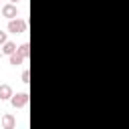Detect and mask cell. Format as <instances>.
I'll return each instance as SVG.
<instances>
[{
	"label": "cell",
	"mask_w": 129,
	"mask_h": 129,
	"mask_svg": "<svg viewBox=\"0 0 129 129\" xmlns=\"http://www.w3.org/2000/svg\"><path fill=\"white\" fill-rule=\"evenodd\" d=\"M26 30V20L24 18H12L10 22H8V32H12V34H22Z\"/></svg>",
	"instance_id": "1"
},
{
	"label": "cell",
	"mask_w": 129,
	"mask_h": 129,
	"mask_svg": "<svg viewBox=\"0 0 129 129\" xmlns=\"http://www.w3.org/2000/svg\"><path fill=\"white\" fill-rule=\"evenodd\" d=\"M28 99H30L28 93H16V95L10 97V103H12L14 109H20V107H26L28 105Z\"/></svg>",
	"instance_id": "2"
},
{
	"label": "cell",
	"mask_w": 129,
	"mask_h": 129,
	"mask_svg": "<svg viewBox=\"0 0 129 129\" xmlns=\"http://www.w3.org/2000/svg\"><path fill=\"white\" fill-rule=\"evenodd\" d=\"M0 12H2V16H6L8 20H12V18H16V16H18V10H16V4H14V2L4 4V6L0 8Z\"/></svg>",
	"instance_id": "3"
},
{
	"label": "cell",
	"mask_w": 129,
	"mask_h": 129,
	"mask_svg": "<svg viewBox=\"0 0 129 129\" xmlns=\"http://www.w3.org/2000/svg\"><path fill=\"white\" fill-rule=\"evenodd\" d=\"M14 125H16V119H14V115L6 113V115L2 117V127H4V129H14Z\"/></svg>",
	"instance_id": "4"
},
{
	"label": "cell",
	"mask_w": 129,
	"mask_h": 129,
	"mask_svg": "<svg viewBox=\"0 0 129 129\" xmlns=\"http://www.w3.org/2000/svg\"><path fill=\"white\" fill-rule=\"evenodd\" d=\"M14 93H12V87L10 85H0V101H6L10 99Z\"/></svg>",
	"instance_id": "5"
},
{
	"label": "cell",
	"mask_w": 129,
	"mask_h": 129,
	"mask_svg": "<svg viewBox=\"0 0 129 129\" xmlns=\"http://www.w3.org/2000/svg\"><path fill=\"white\" fill-rule=\"evenodd\" d=\"M24 60H26V58H24V56H22V54H20L18 50L10 54V64H12V67H20V64H22Z\"/></svg>",
	"instance_id": "6"
},
{
	"label": "cell",
	"mask_w": 129,
	"mask_h": 129,
	"mask_svg": "<svg viewBox=\"0 0 129 129\" xmlns=\"http://www.w3.org/2000/svg\"><path fill=\"white\" fill-rule=\"evenodd\" d=\"M16 48H18V46H16L14 42H10V40H6V42L2 44V52H4L6 56H10L12 52H16Z\"/></svg>",
	"instance_id": "7"
},
{
	"label": "cell",
	"mask_w": 129,
	"mask_h": 129,
	"mask_svg": "<svg viewBox=\"0 0 129 129\" xmlns=\"http://www.w3.org/2000/svg\"><path fill=\"white\" fill-rule=\"evenodd\" d=\"M16 50H18V52H20L24 58H28V56H30V44H28V42H22V44H20Z\"/></svg>",
	"instance_id": "8"
},
{
	"label": "cell",
	"mask_w": 129,
	"mask_h": 129,
	"mask_svg": "<svg viewBox=\"0 0 129 129\" xmlns=\"http://www.w3.org/2000/svg\"><path fill=\"white\" fill-rule=\"evenodd\" d=\"M6 40H8V36H6V32H4L2 28H0V44H4Z\"/></svg>",
	"instance_id": "9"
},
{
	"label": "cell",
	"mask_w": 129,
	"mask_h": 129,
	"mask_svg": "<svg viewBox=\"0 0 129 129\" xmlns=\"http://www.w3.org/2000/svg\"><path fill=\"white\" fill-rule=\"evenodd\" d=\"M28 79H30V73L24 71V73H22V83H28Z\"/></svg>",
	"instance_id": "10"
},
{
	"label": "cell",
	"mask_w": 129,
	"mask_h": 129,
	"mask_svg": "<svg viewBox=\"0 0 129 129\" xmlns=\"http://www.w3.org/2000/svg\"><path fill=\"white\" fill-rule=\"evenodd\" d=\"M10 2H14V4H18V2H20V0H10Z\"/></svg>",
	"instance_id": "11"
},
{
	"label": "cell",
	"mask_w": 129,
	"mask_h": 129,
	"mask_svg": "<svg viewBox=\"0 0 129 129\" xmlns=\"http://www.w3.org/2000/svg\"><path fill=\"white\" fill-rule=\"evenodd\" d=\"M0 8H2V6H0Z\"/></svg>",
	"instance_id": "12"
},
{
	"label": "cell",
	"mask_w": 129,
	"mask_h": 129,
	"mask_svg": "<svg viewBox=\"0 0 129 129\" xmlns=\"http://www.w3.org/2000/svg\"><path fill=\"white\" fill-rule=\"evenodd\" d=\"M0 50H2V48H0Z\"/></svg>",
	"instance_id": "13"
}]
</instances>
